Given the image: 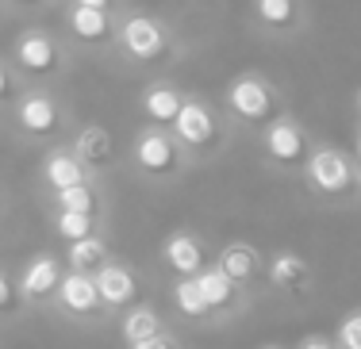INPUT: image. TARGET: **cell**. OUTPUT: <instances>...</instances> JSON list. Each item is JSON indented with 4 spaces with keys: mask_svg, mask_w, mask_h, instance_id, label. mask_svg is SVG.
Returning <instances> with one entry per match:
<instances>
[{
    "mask_svg": "<svg viewBox=\"0 0 361 349\" xmlns=\"http://www.w3.org/2000/svg\"><path fill=\"white\" fill-rule=\"evenodd\" d=\"M131 165L150 181H169L185 169V146L173 139V131L166 127H142L131 142Z\"/></svg>",
    "mask_w": 361,
    "mask_h": 349,
    "instance_id": "obj_1",
    "label": "cell"
},
{
    "mask_svg": "<svg viewBox=\"0 0 361 349\" xmlns=\"http://www.w3.org/2000/svg\"><path fill=\"white\" fill-rule=\"evenodd\" d=\"M119 50H123L131 62H142V65H158L169 58L173 42H169V31L166 23H158L154 15H142V12H131L119 20Z\"/></svg>",
    "mask_w": 361,
    "mask_h": 349,
    "instance_id": "obj_2",
    "label": "cell"
},
{
    "mask_svg": "<svg viewBox=\"0 0 361 349\" xmlns=\"http://www.w3.org/2000/svg\"><path fill=\"white\" fill-rule=\"evenodd\" d=\"M304 181L326 200H350L354 196V161L334 146H315L304 161Z\"/></svg>",
    "mask_w": 361,
    "mask_h": 349,
    "instance_id": "obj_3",
    "label": "cell"
},
{
    "mask_svg": "<svg viewBox=\"0 0 361 349\" xmlns=\"http://www.w3.org/2000/svg\"><path fill=\"white\" fill-rule=\"evenodd\" d=\"M223 104L243 123H269L273 112H277V89L265 77H257V73H243V77H235L227 84Z\"/></svg>",
    "mask_w": 361,
    "mask_h": 349,
    "instance_id": "obj_4",
    "label": "cell"
},
{
    "mask_svg": "<svg viewBox=\"0 0 361 349\" xmlns=\"http://www.w3.org/2000/svg\"><path fill=\"white\" fill-rule=\"evenodd\" d=\"M169 131H173V139L185 146V154H208V150H216L219 139H223L219 115L212 112L204 100H185L177 119L169 123Z\"/></svg>",
    "mask_w": 361,
    "mask_h": 349,
    "instance_id": "obj_5",
    "label": "cell"
},
{
    "mask_svg": "<svg viewBox=\"0 0 361 349\" xmlns=\"http://www.w3.org/2000/svg\"><path fill=\"white\" fill-rule=\"evenodd\" d=\"M262 150L277 169H304L307 154H312V142H307L304 127L292 115H273L262 131Z\"/></svg>",
    "mask_w": 361,
    "mask_h": 349,
    "instance_id": "obj_6",
    "label": "cell"
},
{
    "mask_svg": "<svg viewBox=\"0 0 361 349\" xmlns=\"http://www.w3.org/2000/svg\"><path fill=\"white\" fill-rule=\"evenodd\" d=\"M16 65H20V73H27V77L47 81L66 65V54H62V46H58V39H50L47 31H23V35L16 39Z\"/></svg>",
    "mask_w": 361,
    "mask_h": 349,
    "instance_id": "obj_7",
    "label": "cell"
},
{
    "mask_svg": "<svg viewBox=\"0 0 361 349\" xmlns=\"http://www.w3.org/2000/svg\"><path fill=\"white\" fill-rule=\"evenodd\" d=\"M62 123L66 115L50 92H23L16 100V127L23 134H31V139H54L62 131Z\"/></svg>",
    "mask_w": 361,
    "mask_h": 349,
    "instance_id": "obj_8",
    "label": "cell"
},
{
    "mask_svg": "<svg viewBox=\"0 0 361 349\" xmlns=\"http://www.w3.org/2000/svg\"><path fill=\"white\" fill-rule=\"evenodd\" d=\"M58 307L73 319H97L104 311V300L97 292V277L92 272H81V269H66L62 280H58V292H54Z\"/></svg>",
    "mask_w": 361,
    "mask_h": 349,
    "instance_id": "obj_9",
    "label": "cell"
},
{
    "mask_svg": "<svg viewBox=\"0 0 361 349\" xmlns=\"http://www.w3.org/2000/svg\"><path fill=\"white\" fill-rule=\"evenodd\" d=\"M265 277H269V288H277V292L292 296V300H300V296H312V284H315L312 261H304V253H296V250L273 253V258L265 261Z\"/></svg>",
    "mask_w": 361,
    "mask_h": 349,
    "instance_id": "obj_10",
    "label": "cell"
},
{
    "mask_svg": "<svg viewBox=\"0 0 361 349\" xmlns=\"http://www.w3.org/2000/svg\"><path fill=\"white\" fill-rule=\"evenodd\" d=\"M66 31L70 39H77L81 46H111L119 35V23L116 15L104 12V8H85V4H70L66 12Z\"/></svg>",
    "mask_w": 361,
    "mask_h": 349,
    "instance_id": "obj_11",
    "label": "cell"
},
{
    "mask_svg": "<svg viewBox=\"0 0 361 349\" xmlns=\"http://www.w3.org/2000/svg\"><path fill=\"white\" fill-rule=\"evenodd\" d=\"M97 292L100 300H104V311H127L139 303V277H135L131 265H123V261H104L97 272Z\"/></svg>",
    "mask_w": 361,
    "mask_h": 349,
    "instance_id": "obj_12",
    "label": "cell"
},
{
    "mask_svg": "<svg viewBox=\"0 0 361 349\" xmlns=\"http://www.w3.org/2000/svg\"><path fill=\"white\" fill-rule=\"evenodd\" d=\"M161 265L173 272V277H196V272L204 265H212V261H208L204 242L192 231H177L161 242Z\"/></svg>",
    "mask_w": 361,
    "mask_h": 349,
    "instance_id": "obj_13",
    "label": "cell"
},
{
    "mask_svg": "<svg viewBox=\"0 0 361 349\" xmlns=\"http://www.w3.org/2000/svg\"><path fill=\"white\" fill-rule=\"evenodd\" d=\"M62 272H66V269H62V261H58L54 253H35V258L27 261V269H23V277H20V296H23L27 303L54 300Z\"/></svg>",
    "mask_w": 361,
    "mask_h": 349,
    "instance_id": "obj_14",
    "label": "cell"
},
{
    "mask_svg": "<svg viewBox=\"0 0 361 349\" xmlns=\"http://www.w3.org/2000/svg\"><path fill=\"white\" fill-rule=\"evenodd\" d=\"M70 150L81 158V165L89 169V173H104L111 161H116V139H111V131H108V127H100V123L81 127V131L73 134V146Z\"/></svg>",
    "mask_w": 361,
    "mask_h": 349,
    "instance_id": "obj_15",
    "label": "cell"
},
{
    "mask_svg": "<svg viewBox=\"0 0 361 349\" xmlns=\"http://www.w3.org/2000/svg\"><path fill=\"white\" fill-rule=\"evenodd\" d=\"M196 284H200V292H204V300H208L212 315H231V311H238V303H243V288H238L235 280L216 265V261L196 272Z\"/></svg>",
    "mask_w": 361,
    "mask_h": 349,
    "instance_id": "obj_16",
    "label": "cell"
},
{
    "mask_svg": "<svg viewBox=\"0 0 361 349\" xmlns=\"http://www.w3.org/2000/svg\"><path fill=\"white\" fill-rule=\"evenodd\" d=\"M216 265H219L223 272H227V277L235 280L238 288H246V284H250V280L257 277V272L265 269V258L254 250L250 242H227V246L219 250Z\"/></svg>",
    "mask_w": 361,
    "mask_h": 349,
    "instance_id": "obj_17",
    "label": "cell"
},
{
    "mask_svg": "<svg viewBox=\"0 0 361 349\" xmlns=\"http://www.w3.org/2000/svg\"><path fill=\"white\" fill-rule=\"evenodd\" d=\"M89 169L81 165V158L73 154V150H50L47 161H42V181H47L50 192L58 189H70V184H81L89 181Z\"/></svg>",
    "mask_w": 361,
    "mask_h": 349,
    "instance_id": "obj_18",
    "label": "cell"
},
{
    "mask_svg": "<svg viewBox=\"0 0 361 349\" xmlns=\"http://www.w3.org/2000/svg\"><path fill=\"white\" fill-rule=\"evenodd\" d=\"M188 96H180V89H173V84H146L142 89V112L146 119H150L154 127H169L180 112V104H185Z\"/></svg>",
    "mask_w": 361,
    "mask_h": 349,
    "instance_id": "obj_19",
    "label": "cell"
},
{
    "mask_svg": "<svg viewBox=\"0 0 361 349\" xmlns=\"http://www.w3.org/2000/svg\"><path fill=\"white\" fill-rule=\"evenodd\" d=\"M119 334H123L127 345L146 342V338L161 334V315L154 311L150 303H135V307H127L123 319H119Z\"/></svg>",
    "mask_w": 361,
    "mask_h": 349,
    "instance_id": "obj_20",
    "label": "cell"
},
{
    "mask_svg": "<svg viewBox=\"0 0 361 349\" xmlns=\"http://www.w3.org/2000/svg\"><path fill=\"white\" fill-rule=\"evenodd\" d=\"M254 20L265 31H292L300 23V0H254Z\"/></svg>",
    "mask_w": 361,
    "mask_h": 349,
    "instance_id": "obj_21",
    "label": "cell"
},
{
    "mask_svg": "<svg viewBox=\"0 0 361 349\" xmlns=\"http://www.w3.org/2000/svg\"><path fill=\"white\" fill-rule=\"evenodd\" d=\"M66 265L70 269H81V272H97L104 261H111V253H108V242L100 234H89V238H81V242H70L66 246Z\"/></svg>",
    "mask_w": 361,
    "mask_h": 349,
    "instance_id": "obj_22",
    "label": "cell"
},
{
    "mask_svg": "<svg viewBox=\"0 0 361 349\" xmlns=\"http://www.w3.org/2000/svg\"><path fill=\"white\" fill-rule=\"evenodd\" d=\"M173 303H177V311L185 315V319H192V322L212 319V307H208V300H204L196 277H177V284H173Z\"/></svg>",
    "mask_w": 361,
    "mask_h": 349,
    "instance_id": "obj_23",
    "label": "cell"
},
{
    "mask_svg": "<svg viewBox=\"0 0 361 349\" xmlns=\"http://www.w3.org/2000/svg\"><path fill=\"white\" fill-rule=\"evenodd\" d=\"M54 203H58V211H85V215H97L100 211V192H97L92 181H81V184H70V189H58Z\"/></svg>",
    "mask_w": 361,
    "mask_h": 349,
    "instance_id": "obj_24",
    "label": "cell"
},
{
    "mask_svg": "<svg viewBox=\"0 0 361 349\" xmlns=\"http://www.w3.org/2000/svg\"><path fill=\"white\" fill-rule=\"evenodd\" d=\"M54 231L66 246L81 242V238L97 234V215H85V211H54Z\"/></svg>",
    "mask_w": 361,
    "mask_h": 349,
    "instance_id": "obj_25",
    "label": "cell"
},
{
    "mask_svg": "<svg viewBox=\"0 0 361 349\" xmlns=\"http://www.w3.org/2000/svg\"><path fill=\"white\" fill-rule=\"evenodd\" d=\"M334 342H338V349H361V311H350L346 319L338 322Z\"/></svg>",
    "mask_w": 361,
    "mask_h": 349,
    "instance_id": "obj_26",
    "label": "cell"
},
{
    "mask_svg": "<svg viewBox=\"0 0 361 349\" xmlns=\"http://www.w3.org/2000/svg\"><path fill=\"white\" fill-rule=\"evenodd\" d=\"M23 303L20 296V284H12V277H8L4 269H0V315H12L16 307Z\"/></svg>",
    "mask_w": 361,
    "mask_h": 349,
    "instance_id": "obj_27",
    "label": "cell"
},
{
    "mask_svg": "<svg viewBox=\"0 0 361 349\" xmlns=\"http://www.w3.org/2000/svg\"><path fill=\"white\" fill-rule=\"evenodd\" d=\"M127 349H177V338L161 330V334L146 338V342H135V345H127Z\"/></svg>",
    "mask_w": 361,
    "mask_h": 349,
    "instance_id": "obj_28",
    "label": "cell"
},
{
    "mask_svg": "<svg viewBox=\"0 0 361 349\" xmlns=\"http://www.w3.org/2000/svg\"><path fill=\"white\" fill-rule=\"evenodd\" d=\"M296 349H338V342H334V338H323V334H307Z\"/></svg>",
    "mask_w": 361,
    "mask_h": 349,
    "instance_id": "obj_29",
    "label": "cell"
},
{
    "mask_svg": "<svg viewBox=\"0 0 361 349\" xmlns=\"http://www.w3.org/2000/svg\"><path fill=\"white\" fill-rule=\"evenodd\" d=\"M16 92V77H12V70H8L4 62H0V104H4L8 96Z\"/></svg>",
    "mask_w": 361,
    "mask_h": 349,
    "instance_id": "obj_30",
    "label": "cell"
},
{
    "mask_svg": "<svg viewBox=\"0 0 361 349\" xmlns=\"http://www.w3.org/2000/svg\"><path fill=\"white\" fill-rule=\"evenodd\" d=\"M73 4H85V8H104V12H111V8H116V0H73Z\"/></svg>",
    "mask_w": 361,
    "mask_h": 349,
    "instance_id": "obj_31",
    "label": "cell"
},
{
    "mask_svg": "<svg viewBox=\"0 0 361 349\" xmlns=\"http://www.w3.org/2000/svg\"><path fill=\"white\" fill-rule=\"evenodd\" d=\"M354 192H361V158L354 161Z\"/></svg>",
    "mask_w": 361,
    "mask_h": 349,
    "instance_id": "obj_32",
    "label": "cell"
},
{
    "mask_svg": "<svg viewBox=\"0 0 361 349\" xmlns=\"http://www.w3.org/2000/svg\"><path fill=\"white\" fill-rule=\"evenodd\" d=\"M8 4H20V8H31V4H39V0H8Z\"/></svg>",
    "mask_w": 361,
    "mask_h": 349,
    "instance_id": "obj_33",
    "label": "cell"
},
{
    "mask_svg": "<svg viewBox=\"0 0 361 349\" xmlns=\"http://www.w3.org/2000/svg\"><path fill=\"white\" fill-rule=\"evenodd\" d=\"M354 150H357V158H361V131H357V139H354Z\"/></svg>",
    "mask_w": 361,
    "mask_h": 349,
    "instance_id": "obj_34",
    "label": "cell"
},
{
    "mask_svg": "<svg viewBox=\"0 0 361 349\" xmlns=\"http://www.w3.org/2000/svg\"><path fill=\"white\" fill-rule=\"evenodd\" d=\"M357 112H361V89H357Z\"/></svg>",
    "mask_w": 361,
    "mask_h": 349,
    "instance_id": "obj_35",
    "label": "cell"
},
{
    "mask_svg": "<svg viewBox=\"0 0 361 349\" xmlns=\"http://www.w3.org/2000/svg\"><path fill=\"white\" fill-rule=\"evenodd\" d=\"M265 349H285V345H265Z\"/></svg>",
    "mask_w": 361,
    "mask_h": 349,
    "instance_id": "obj_36",
    "label": "cell"
}]
</instances>
